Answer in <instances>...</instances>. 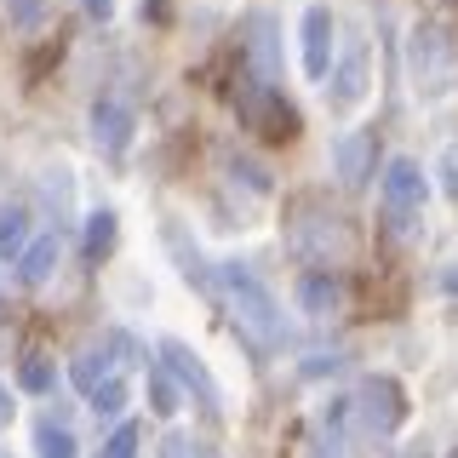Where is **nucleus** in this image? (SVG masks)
Here are the masks:
<instances>
[{
    "mask_svg": "<svg viewBox=\"0 0 458 458\" xmlns=\"http://www.w3.org/2000/svg\"><path fill=\"white\" fill-rule=\"evenodd\" d=\"M6 18H12V29H35L47 18V0H6Z\"/></svg>",
    "mask_w": 458,
    "mask_h": 458,
    "instance_id": "26",
    "label": "nucleus"
},
{
    "mask_svg": "<svg viewBox=\"0 0 458 458\" xmlns=\"http://www.w3.org/2000/svg\"><path fill=\"white\" fill-rule=\"evenodd\" d=\"M350 412L361 419L367 441H384L401 419H407V390H401L390 372H367V378L355 384V395H350Z\"/></svg>",
    "mask_w": 458,
    "mask_h": 458,
    "instance_id": "3",
    "label": "nucleus"
},
{
    "mask_svg": "<svg viewBox=\"0 0 458 458\" xmlns=\"http://www.w3.org/2000/svg\"><path fill=\"white\" fill-rule=\"evenodd\" d=\"M18 384H23L29 395H47V390H52V361H47V355H23Z\"/></svg>",
    "mask_w": 458,
    "mask_h": 458,
    "instance_id": "21",
    "label": "nucleus"
},
{
    "mask_svg": "<svg viewBox=\"0 0 458 458\" xmlns=\"http://www.w3.org/2000/svg\"><path fill=\"white\" fill-rule=\"evenodd\" d=\"M114 229H121V218H114L109 207L86 218V264H98V258H109V247H114Z\"/></svg>",
    "mask_w": 458,
    "mask_h": 458,
    "instance_id": "16",
    "label": "nucleus"
},
{
    "mask_svg": "<svg viewBox=\"0 0 458 458\" xmlns=\"http://www.w3.org/2000/svg\"><path fill=\"white\" fill-rule=\"evenodd\" d=\"M286 252L310 269H333L350 258V224L321 200H298L293 218H286Z\"/></svg>",
    "mask_w": 458,
    "mask_h": 458,
    "instance_id": "2",
    "label": "nucleus"
},
{
    "mask_svg": "<svg viewBox=\"0 0 458 458\" xmlns=\"http://www.w3.org/2000/svg\"><path fill=\"white\" fill-rule=\"evenodd\" d=\"M327 69H333V12L310 6L304 12V75L327 81Z\"/></svg>",
    "mask_w": 458,
    "mask_h": 458,
    "instance_id": "12",
    "label": "nucleus"
},
{
    "mask_svg": "<svg viewBox=\"0 0 458 458\" xmlns=\"http://www.w3.org/2000/svg\"><path fill=\"white\" fill-rule=\"evenodd\" d=\"M121 407H126V384L121 378H109L104 390H92V412H98V419H114Z\"/></svg>",
    "mask_w": 458,
    "mask_h": 458,
    "instance_id": "25",
    "label": "nucleus"
},
{
    "mask_svg": "<svg viewBox=\"0 0 458 458\" xmlns=\"http://www.w3.org/2000/svg\"><path fill=\"white\" fill-rule=\"evenodd\" d=\"M12 424V395H6V384H0V429Z\"/></svg>",
    "mask_w": 458,
    "mask_h": 458,
    "instance_id": "31",
    "label": "nucleus"
},
{
    "mask_svg": "<svg viewBox=\"0 0 458 458\" xmlns=\"http://www.w3.org/2000/svg\"><path fill=\"white\" fill-rule=\"evenodd\" d=\"M333 166H338V183H344V190H361V183L372 178V166H378V132H372V126L344 132L333 143Z\"/></svg>",
    "mask_w": 458,
    "mask_h": 458,
    "instance_id": "8",
    "label": "nucleus"
},
{
    "mask_svg": "<svg viewBox=\"0 0 458 458\" xmlns=\"http://www.w3.org/2000/svg\"><path fill=\"white\" fill-rule=\"evenodd\" d=\"M149 407L161 412V419H172V412H178V384H172L161 367H149Z\"/></svg>",
    "mask_w": 458,
    "mask_h": 458,
    "instance_id": "22",
    "label": "nucleus"
},
{
    "mask_svg": "<svg viewBox=\"0 0 458 458\" xmlns=\"http://www.w3.org/2000/svg\"><path fill=\"white\" fill-rule=\"evenodd\" d=\"M155 458H207V453H200V441L190 436V429H172V436H161Z\"/></svg>",
    "mask_w": 458,
    "mask_h": 458,
    "instance_id": "24",
    "label": "nucleus"
},
{
    "mask_svg": "<svg viewBox=\"0 0 458 458\" xmlns=\"http://www.w3.org/2000/svg\"><path fill=\"white\" fill-rule=\"evenodd\" d=\"M29 247V207H0V258H18Z\"/></svg>",
    "mask_w": 458,
    "mask_h": 458,
    "instance_id": "17",
    "label": "nucleus"
},
{
    "mask_svg": "<svg viewBox=\"0 0 458 458\" xmlns=\"http://www.w3.org/2000/svg\"><path fill=\"white\" fill-rule=\"evenodd\" d=\"M35 453H40V458H81L75 436H69L64 424H52V419H40V424H35Z\"/></svg>",
    "mask_w": 458,
    "mask_h": 458,
    "instance_id": "18",
    "label": "nucleus"
},
{
    "mask_svg": "<svg viewBox=\"0 0 458 458\" xmlns=\"http://www.w3.org/2000/svg\"><path fill=\"white\" fill-rule=\"evenodd\" d=\"M161 372H166V378H183L190 390H200V401H207V407H224V395H218V384H212V372L200 367V355H195L183 338H161Z\"/></svg>",
    "mask_w": 458,
    "mask_h": 458,
    "instance_id": "11",
    "label": "nucleus"
},
{
    "mask_svg": "<svg viewBox=\"0 0 458 458\" xmlns=\"http://www.w3.org/2000/svg\"><path fill=\"white\" fill-rule=\"evenodd\" d=\"M441 183H447V195L458 200V143H453L447 155H441Z\"/></svg>",
    "mask_w": 458,
    "mask_h": 458,
    "instance_id": "28",
    "label": "nucleus"
},
{
    "mask_svg": "<svg viewBox=\"0 0 458 458\" xmlns=\"http://www.w3.org/2000/svg\"><path fill=\"white\" fill-rule=\"evenodd\" d=\"M247 57L258 86H276V18L269 12H252L247 18Z\"/></svg>",
    "mask_w": 458,
    "mask_h": 458,
    "instance_id": "14",
    "label": "nucleus"
},
{
    "mask_svg": "<svg viewBox=\"0 0 458 458\" xmlns=\"http://www.w3.org/2000/svg\"><path fill=\"white\" fill-rule=\"evenodd\" d=\"M441 286H447V293L458 298V264H447V269H441Z\"/></svg>",
    "mask_w": 458,
    "mask_h": 458,
    "instance_id": "30",
    "label": "nucleus"
},
{
    "mask_svg": "<svg viewBox=\"0 0 458 458\" xmlns=\"http://www.w3.org/2000/svg\"><path fill=\"white\" fill-rule=\"evenodd\" d=\"M114 350L121 355H132V338L126 333H109V338H92L86 350L69 361V384H75L81 395H92V390H104V384L114 378Z\"/></svg>",
    "mask_w": 458,
    "mask_h": 458,
    "instance_id": "7",
    "label": "nucleus"
},
{
    "mask_svg": "<svg viewBox=\"0 0 458 458\" xmlns=\"http://www.w3.org/2000/svg\"><path fill=\"white\" fill-rule=\"evenodd\" d=\"M138 424H121V429H114V436H109V447H104V458H138Z\"/></svg>",
    "mask_w": 458,
    "mask_h": 458,
    "instance_id": "27",
    "label": "nucleus"
},
{
    "mask_svg": "<svg viewBox=\"0 0 458 458\" xmlns=\"http://www.w3.org/2000/svg\"><path fill=\"white\" fill-rule=\"evenodd\" d=\"M218 298H224V310L235 315L241 338H247L258 355H269V350H281V344H286V315L276 304V293L258 281L252 264H241V258L218 264Z\"/></svg>",
    "mask_w": 458,
    "mask_h": 458,
    "instance_id": "1",
    "label": "nucleus"
},
{
    "mask_svg": "<svg viewBox=\"0 0 458 458\" xmlns=\"http://www.w3.org/2000/svg\"><path fill=\"white\" fill-rule=\"evenodd\" d=\"M407 64H412V81H419V92H447L458 81V47L453 35L441 23H419L412 29V47H407Z\"/></svg>",
    "mask_w": 458,
    "mask_h": 458,
    "instance_id": "4",
    "label": "nucleus"
},
{
    "mask_svg": "<svg viewBox=\"0 0 458 458\" xmlns=\"http://www.w3.org/2000/svg\"><path fill=\"white\" fill-rule=\"evenodd\" d=\"M327 75H333V86H327V92H333V109H355V104H361L367 86H372V81H367V40L355 35Z\"/></svg>",
    "mask_w": 458,
    "mask_h": 458,
    "instance_id": "9",
    "label": "nucleus"
},
{
    "mask_svg": "<svg viewBox=\"0 0 458 458\" xmlns=\"http://www.w3.org/2000/svg\"><path fill=\"white\" fill-rule=\"evenodd\" d=\"M229 178H235V183H247V195H258V200L276 190V183H269V172L258 166V161H241V155H229Z\"/></svg>",
    "mask_w": 458,
    "mask_h": 458,
    "instance_id": "20",
    "label": "nucleus"
},
{
    "mask_svg": "<svg viewBox=\"0 0 458 458\" xmlns=\"http://www.w3.org/2000/svg\"><path fill=\"white\" fill-rule=\"evenodd\" d=\"M241 121L269 143H293L298 138V109L286 104L276 86H247V92H241Z\"/></svg>",
    "mask_w": 458,
    "mask_h": 458,
    "instance_id": "6",
    "label": "nucleus"
},
{
    "mask_svg": "<svg viewBox=\"0 0 458 458\" xmlns=\"http://www.w3.org/2000/svg\"><path fill=\"white\" fill-rule=\"evenodd\" d=\"M114 12V0H86V18H109Z\"/></svg>",
    "mask_w": 458,
    "mask_h": 458,
    "instance_id": "29",
    "label": "nucleus"
},
{
    "mask_svg": "<svg viewBox=\"0 0 458 458\" xmlns=\"http://www.w3.org/2000/svg\"><path fill=\"white\" fill-rule=\"evenodd\" d=\"M132 132H138V121H132V109H126L121 98H98V104H92V143L109 155V161L126 155Z\"/></svg>",
    "mask_w": 458,
    "mask_h": 458,
    "instance_id": "10",
    "label": "nucleus"
},
{
    "mask_svg": "<svg viewBox=\"0 0 458 458\" xmlns=\"http://www.w3.org/2000/svg\"><path fill=\"white\" fill-rule=\"evenodd\" d=\"M57 258H64V235H57V229L35 235V241L18 252V281H23V286H47L52 269H57Z\"/></svg>",
    "mask_w": 458,
    "mask_h": 458,
    "instance_id": "13",
    "label": "nucleus"
},
{
    "mask_svg": "<svg viewBox=\"0 0 458 458\" xmlns=\"http://www.w3.org/2000/svg\"><path fill=\"white\" fill-rule=\"evenodd\" d=\"M344 412H350V401H333V412H327V436L315 441V447L304 458H344V441H338V424H344Z\"/></svg>",
    "mask_w": 458,
    "mask_h": 458,
    "instance_id": "19",
    "label": "nucleus"
},
{
    "mask_svg": "<svg viewBox=\"0 0 458 458\" xmlns=\"http://www.w3.org/2000/svg\"><path fill=\"white\" fill-rule=\"evenodd\" d=\"M429 183H424V166L407 161V155H395L390 166H384V218H390V235L407 241L412 235V218H419Z\"/></svg>",
    "mask_w": 458,
    "mask_h": 458,
    "instance_id": "5",
    "label": "nucleus"
},
{
    "mask_svg": "<svg viewBox=\"0 0 458 458\" xmlns=\"http://www.w3.org/2000/svg\"><path fill=\"white\" fill-rule=\"evenodd\" d=\"M40 190H47V207L57 212V218H69V200H75V183H69V172H64V166L47 172V183H40Z\"/></svg>",
    "mask_w": 458,
    "mask_h": 458,
    "instance_id": "23",
    "label": "nucleus"
},
{
    "mask_svg": "<svg viewBox=\"0 0 458 458\" xmlns=\"http://www.w3.org/2000/svg\"><path fill=\"white\" fill-rule=\"evenodd\" d=\"M338 304H344V281L333 269H304L298 276V310L304 315H333Z\"/></svg>",
    "mask_w": 458,
    "mask_h": 458,
    "instance_id": "15",
    "label": "nucleus"
}]
</instances>
